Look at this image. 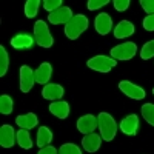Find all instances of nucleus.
Instances as JSON below:
<instances>
[{"label": "nucleus", "mask_w": 154, "mask_h": 154, "mask_svg": "<svg viewBox=\"0 0 154 154\" xmlns=\"http://www.w3.org/2000/svg\"><path fill=\"white\" fill-rule=\"evenodd\" d=\"M34 38L35 43L42 48H51L54 43V38L51 35V31L45 20H37L34 23Z\"/></svg>", "instance_id": "3"}, {"label": "nucleus", "mask_w": 154, "mask_h": 154, "mask_svg": "<svg viewBox=\"0 0 154 154\" xmlns=\"http://www.w3.org/2000/svg\"><path fill=\"white\" fill-rule=\"evenodd\" d=\"M88 68H91L93 71H99V72H109L116 65L117 60H114L112 57L108 56H94L93 59L88 60Z\"/></svg>", "instance_id": "4"}, {"label": "nucleus", "mask_w": 154, "mask_h": 154, "mask_svg": "<svg viewBox=\"0 0 154 154\" xmlns=\"http://www.w3.org/2000/svg\"><path fill=\"white\" fill-rule=\"evenodd\" d=\"M38 8H40V0H28L25 3V16L28 19H34L38 12Z\"/></svg>", "instance_id": "22"}, {"label": "nucleus", "mask_w": 154, "mask_h": 154, "mask_svg": "<svg viewBox=\"0 0 154 154\" xmlns=\"http://www.w3.org/2000/svg\"><path fill=\"white\" fill-rule=\"evenodd\" d=\"M9 68V56L3 46H0V75H5Z\"/></svg>", "instance_id": "24"}, {"label": "nucleus", "mask_w": 154, "mask_h": 154, "mask_svg": "<svg viewBox=\"0 0 154 154\" xmlns=\"http://www.w3.org/2000/svg\"><path fill=\"white\" fill-rule=\"evenodd\" d=\"M17 142V133L12 130L11 125H2L0 128V145L3 148H11Z\"/></svg>", "instance_id": "11"}, {"label": "nucleus", "mask_w": 154, "mask_h": 154, "mask_svg": "<svg viewBox=\"0 0 154 154\" xmlns=\"http://www.w3.org/2000/svg\"><path fill=\"white\" fill-rule=\"evenodd\" d=\"M142 116L149 125L154 126V103H145L142 106Z\"/></svg>", "instance_id": "25"}, {"label": "nucleus", "mask_w": 154, "mask_h": 154, "mask_svg": "<svg viewBox=\"0 0 154 154\" xmlns=\"http://www.w3.org/2000/svg\"><path fill=\"white\" fill-rule=\"evenodd\" d=\"M35 38L29 34H17L11 38V46L16 49H28L34 45Z\"/></svg>", "instance_id": "15"}, {"label": "nucleus", "mask_w": 154, "mask_h": 154, "mask_svg": "<svg viewBox=\"0 0 154 154\" xmlns=\"http://www.w3.org/2000/svg\"><path fill=\"white\" fill-rule=\"evenodd\" d=\"M140 57H142L143 60H148V59L154 57V40H149L142 46V49H140Z\"/></svg>", "instance_id": "26"}, {"label": "nucleus", "mask_w": 154, "mask_h": 154, "mask_svg": "<svg viewBox=\"0 0 154 154\" xmlns=\"http://www.w3.org/2000/svg\"><path fill=\"white\" fill-rule=\"evenodd\" d=\"M62 0H45L43 2V8L48 11V12H53L59 8H62Z\"/></svg>", "instance_id": "28"}, {"label": "nucleus", "mask_w": 154, "mask_h": 154, "mask_svg": "<svg viewBox=\"0 0 154 154\" xmlns=\"http://www.w3.org/2000/svg\"><path fill=\"white\" fill-rule=\"evenodd\" d=\"M140 5H142V8L145 9V12L148 16L154 14V0H142Z\"/></svg>", "instance_id": "31"}, {"label": "nucleus", "mask_w": 154, "mask_h": 154, "mask_svg": "<svg viewBox=\"0 0 154 154\" xmlns=\"http://www.w3.org/2000/svg\"><path fill=\"white\" fill-rule=\"evenodd\" d=\"M152 94H154V89H152Z\"/></svg>", "instance_id": "34"}, {"label": "nucleus", "mask_w": 154, "mask_h": 154, "mask_svg": "<svg viewBox=\"0 0 154 154\" xmlns=\"http://www.w3.org/2000/svg\"><path fill=\"white\" fill-rule=\"evenodd\" d=\"M97 120H99V130L102 139L106 140V142H111L117 134V123L112 119V116L108 112H100Z\"/></svg>", "instance_id": "1"}, {"label": "nucleus", "mask_w": 154, "mask_h": 154, "mask_svg": "<svg viewBox=\"0 0 154 154\" xmlns=\"http://www.w3.org/2000/svg\"><path fill=\"white\" fill-rule=\"evenodd\" d=\"M120 130L126 136H136L139 130V117L136 114H130L120 122Z\"/></svg>", "instance_id": "13"}, {"label": "nucleus", "mask_w": 154, "mask_h": 154, "mask_svg": "<svg viewBox=\"0 0 154 154\" xmlns=\"http://www.w3.org/2000/svg\"><path fill=\"white\" fill-rule=\"evenodd\" d=\"M82 145H83V149L86 152H96L100 148V145H102V136H99L96 133L86 134L82 139Z\"/></svg>", "instance_id": "14"}, {"label": "nucleus", "mask_w": 154, "mask_h": 154, "mask_svg": "<svg viewBox=\"0 0 154 154\" xmlns=\"http://www.w3.org/2000/svg\"><path fill=\"white\" fill-rule=\"evenodd\" d=\"M59 154H82V149L74 143H63L59 148Z\"/></svg>", "instance_id": "27"}, {"label": "nucleus", "mask_w": 154, "mask_h": 154, "mask_svg": "<svg viewBox=\"0 0 154 154\" xmlns=\"http://www.w3.org/2000/svg\"><path fill=\"white\" fill-rule=\"evenodd\" d=\"M34 82H35V72L28 65H22L20 66V89H22V93H29L31 88L34 86Z\"/></svg>", "instance_id": "8"}, {"label": "nucleus", "mask_w": 154, "mask_h": 154, "mask_svg": "<svg viewBox=\"0 0 154 154\" xmlns=\"http://www.w3.org/2000/svg\"><path fill=\"white\" fill-rule=\"evenodd\" d=\"M137 53V46L133 42H126L122 45H117L111 49V57L114 60H130L136 56Z\"/></svg>", "instance_id": "5"}, {"label": "nucleus", "mask_w": 154, "mask_h": 154, "mask_svg": "<svg viewBox=\"0 0 154 154\" xmlns=\"http://www.w3.org/2000/svg\"><path fill=\"white\" fill-rule=\"evenodd\" d=\"M88 29V19L83 14H75L66 25H65V35L71 40L79 38L80 34H83V31Z\"/></svg>", "instance_id": "2"}, {"label": "nucleus", "mask_w": 154, "mask_h": 154, "mask_svg": "<svg viewBox=\"0 0 154 154\" xmlns=\"http://www.w3.org/2000/svg\"><path fill=\"white\" fill-rule=\"evenodd\" d=\"M17 143L23 149H31L32 148V140H31L28 130H19L17 131Z\"/></svg>", "instance_id": "21"}, {"label": "nucleus", "mask_w": 154, "mask_h": 154, "mask_svg": "<svg viewBox=\"0 0 154 154\" xmlns=\"http://www.w3.org/2000/svg\"><path fill=\"white\" fill-rule=\"evenodd\" d=\"M105 5H108V0H89L88 2V9L89 11H96V9L105 6Z\"/></svg>", "instance_id": "29"}, {"label": "nucleus", "mask_w": 154, "mask_h": 154, "mask_svg": "<svg viewBox=\"0 0 154 154\" xmlns=\"http://www.w3.org/2000/svg\"><path fill=\"white\" fill-rule=\"evenodd\" d=\"M16 123L20 126V130H31L38 123V119L34 112H28L25 116H17Z\"/></svg>", "instance_id": "19"}, {"label": "nucleus", "mask_w": 154, "mask_h": 154, "mask_svg": "<svg viewBox=\"0 0 154 154\" xmlns=\"http://www.w3.org/2000/svg\"><path fill=\"white\" fill-rule=\"evenodd\" d=\"M94 28L100 35H105L112 29V19L106 14V12H100L94 20Z\"/></svg>", "instance_id": "12"}, {"label": "nucleus", "mask_w": 154, "mask_h": 154, "mask_svg": "<svg viewBox=\"0 0 154 154\" xmlns=\"http://www.w3.org/2000/svg\"><path fill=\"white\" fill-rule=\"evenodd\" d=\"M131 34H134V25L128 20L119 22V25L114 28V37H117V38H126Z\"/></svg>", "instance_id": "18"}, {"label": "nucleus", "mask_w": 154, "mask_h": 154, "mask_svg": "<svg viewBox=\"0 0 154 154\" xmlns=\"http://www.w3.org/2000/svg\"><path fill=\"white\" fill-rule=\"evenodd\" d=\"M97 126H99V120L94 117L93 114L82 116V117L77 120V130H79L82 134H85V136L94 133Z\"/></svg>", "instance_id": "9"}, {"label": "nucleus", "mask_w": 154, "mask_h": 154, "mask_svg": "<svg viewBox=\"0 0 154 154\" xmlns=\"http://www.w3.org/2000/svg\"><path fill=\"white\" fill-rule=\"evenodd\" d=\"M112 5H114L116 11L122 12V11H126L128 9V6H130V0H114Z\"/></svg>", "instance_id": "30"}, {"label": "nucleus", "mask_w": 154, "mask_h": 154, "mask_svg": "<svg viewBox=\"0 0 154 154\" xmlns=\"http://www.w3.org/2000/svg\"><path fill=\"white\" fill-rule=\"evenodd\" d=\"M143 28L146 31H154V14L151 16H146L143 19Z\"/></svg>", "instance_id": "32"}, {"label": "nucleus", "mask_w": 154, "mask_h": 154, "mask_svg": "<svg viewBox=\"0 0 154 154\" xmlns=\"http://www.w3.org/2000/svg\"><path fill=\"white\" fill-rule=\"evenodd\" d=\"M37 154H59V152H57V149H56L54 146L48 145V146H45V148H40V151H38Z\"/></svg>", "instance_id": "33"}, {"label": "nucleus", "mask_w": 154, "mask_h": 154, "mask_svg": "<svg viewBox=\"0 0 154 154\" xmlns=\"http://www.w3.org/2000/svg\"><path fill=\"white\" fill-rule=\"evenodd\" d=\"M49 112L56 116L57 119H66L69 116V105L68 102H63V100H57V102H53L49 105Z\"/></svg>", "instance_id": "17"}, {"label": "nucleus", "mask_w": 154, "mask_h": 154, "mask_svg": "<svg viewBox=\"0 0 154 154\" xmlns=\"http://www.w3.org/2000/svg\"><path fill=\"white\" fill-rule=\"evenodd\" d=\"M72 9L69 6H62L53 12H49L48 14V22L53 23V25H60V23H68L71 19H72Z\"/></svg>", "instance_id": "7"}, {"label": "nucleus", "mask_w": 154, "mask_h": 154, "mask_svg": "<svg viewBox=\"0 0 154 154\" xmlns=\"http://www.w3.org/2000/svg\"><path fill=\"white\" fill-rule=\"evenodd\" d=\"M53 142V133H51L49 128L46 126H40L37 133V146L38 148H45Z\"/></svg>", "instance_id": "20"}, {"label": "nucleus", "mask_w": 154, "mask_h": 154, "mask_svg": "<svg viewBox=\"0 0 154 154\" xmlns=\"http://www.w3.org/2000/svg\"><path fill=\"white\" fill-rule=\"evenodd\" d=\"M119 89H120L125 96L131 97V99H134V100H142V99L146 96L145 89H143L142 86H139V85H136V83H133V82H130V80H120Z\"/></svg>", "instance_id": "6"}, {"label": "nucleus", "mask_w": 154, "mask_h": 154, "mask_svg": "<svg viewBox=\"0 0 154 154\" xmlns=\"http://www.w3.org/2000/svg\"><path fill=\"white\" fill-rule=\"evenodd\" d=\"M12 106H14V102H12V99L8 96V94H3L2 97H0V112L8 116L12 112Z\"/></svg>", "instance_id": "23"}, {"label": "nucleus", "mask_w": 154, "mask_h": 154, "mask_svg": "<svg viewBox=\"0 0 154 154\" xmlns=\"http://www.w3.org/2000/svg\"><path fill=\"white\" fill-rule=\"evenodd\" d=\"M51 75H53V66H51V63L43 62L42 65L35 69V82L42 83V85H48Z\"/></svg>", "instance_id": "16"}, {"label": "nucleus", "mask_w": 154, "mask_h": 154, "mask_svg": "<svg viewBox=\"0 0 154 154\" xmlns=\"http://www.w3.org/2000/svg\"><path fill=\"white\" fill-rule=\"evenodd\" d=\"M63 94H65V89H63V86H60L59 83H48L43 86L42 89V96L43 99L46 100H53V102H57L63 97Z\"/></svg>", "instance_id": "10"}]
</instances>
